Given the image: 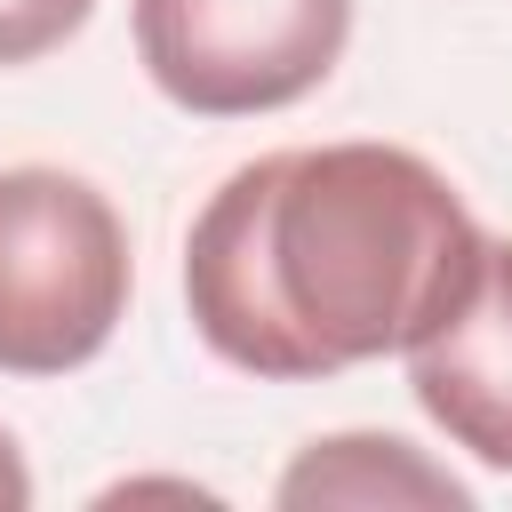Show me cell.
I'll return each mask as SVG.
<instances>
[{
	"label": "cell",
	"instance_id": "7",
	"mask_svg": "<svg viewBox=\"0 0 512 512\" xmlns=\"http://www.w3.org/2000/svg\"><path fill=\"white\" fill-rule=\"evenodd\" d=\"M24 504H32V472H24L16 440L0 432V512H24Z\"/></svg>",
	"mask_w": 512,
	"mask_h": 512
},
{
	"label": "cell",
	"instance_id": "3",
	"mask_svg": "<svg viewBox=\"0 0 512 512\" xmlns=\"http://www.w3.org/2000/svg\"><path fill=\"white\" fill-rule=\"evenodd\" d=\"M352 32V0H136L152 88L200 120H248L312 96Z\"/></svg>",
	"mask_w": 512,
	"mask_h": 512
},
{
	"label": "cell",
	"instance_id": "4",
	"mask_svg": "<svg viewBox=\"0 0 512 512\" xmlns=\"http://www.w3.org/2000/svg\"><path fill=\"white\" fill-rule=\"evenodd\" d=\"M408 392L464 456L512 472V240H480L472 288L408 344Z\"/></svg>",
	"mask_w": 512,
	"mask_h": 512
},
{
	"label": "cell",
	"instance_id": "2",
	"mask_svg": "<svg viewBox=\"0 0 512 512\" xmlns=\"http://www.w3.org/2000/svg\"><path fill=\"white\" fill-rule=\"evenodd\" d=\"M128 224L88 176L0 168V368L64 376L128 320Z\"/></svg>",
	"mask_w": 512,
	"mask_h": 512
},
{
	"label": "cell",
	"instance_id": "1",
	"mask_svg": "<svg viewBox=\"0 0 512 512\" xmlns=\"http://www.w3.org/2000/svg\"><path fill=\"white\" fill-rule=\"evenodd\" d=\"M480 224L400 144H296L232 168L184 240V304L216 360L312 384L408 352L480 272Z\"/></svg>",
	"mask_w": 512,
	"mask_h": 512
},
{
	"label": "cell",
	"instance_id": "5",
	"mask_svg": "<svg viewBox=\"0 0 512 512\" xmlns=\"http://www.w3.org/2000/svg\"><path fill=\"white\" fill-rule=\"evenodd\" d=\"M280 504L288 512H312V504H432V512H472V488L456 472L424 464L392 432H336V440H312L280 472Z\"/></svg>",
	"mask_w": 512,
	"mask_h": 512
},
{
	"label": "cell",
	"instance_id": "6",
	"mask_svg": "<svg viewBox=\"0 0 512 512\" xmlns=\"http://www.w3.org/2000/svg\"><path fill=\"white\" fill-rule=\"evenodd\" d=\"M96 0H0V64H32L88 24Z\"/></svg>",
	"mask_w": 512,
	"mask_h": 512
}]
</instances>
